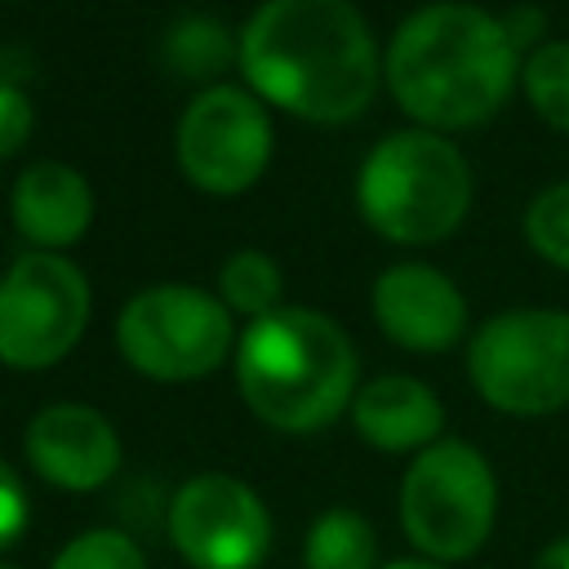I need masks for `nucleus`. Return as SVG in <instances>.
I'll return each mask as SVG.
<instances>
[{
  "label": "nucleus",
  "mask_w": 569,
  "mask_h": 569,
  "mask_svg": "<svg viewBox=\"0 0 569 569\" xmlns=\"http://www.w3.org/2000/svg\"><path fill=\"white\" fill-rule=\"evenodd\" d=\"M27 458H31L40 480H49L67 493H89V489H102L116 476L120 436L98 409L62 400V405H44L31 418Z\"/></svg>",
  "instance_id": "11"
},
{
  "label": "nucleus",
  "mask_w": 569,
  "mask_h": 569,
  "mask_svg": "<svg viewBox=\"0 0 569 569\" xmlns=\"http://www.w3.org/2000/svg\"><path fill=\"white\" fill-rule=\"evenodd\" d=\"M493 471L467 440H436L413 453L400 485V525L427 560L453 565L476 556L493 529Z\"/></svg>",
  "instance_id": "5"
},
{
  "label": "nucleus",
  "mask_w": 569,
  "mask_h": 569,
  "mask_svg": "<svg viewBox=\"0 0 569 569\" xmlns=\"http://www.w3.org/2000/svg\"><path fill=\"white\" fill-rule=\"evenodd\" d=\"M360 213L396 244H436L453 236L471 209V169L436 129H400L382 138L356 178Z\"/></svg>",
  "instance_id": "4"
},
{
  "label": "nucleus",
  "mask_w": 569,
  "mask_h": 569,
  "mask_svg": "<svg viewBox=\"0 0 569 569\" xmlns=\"http://www.w3.org/2000/svg\"><path fill=\"white\" fill-rule=\"evenodd\" d=\"M244 405L276 431H320L356 400V347L311 307H276L236 342Z\"/></svg>",
  "instance_id": "3"
},
{
  "label": "nucleus",
  "mask_w": 569,
  "mask_h": 569,
  "mask_svg": "<svg viewBox=\"0 0 569 569\" xmlns=\"http://www.w3.org/2000/svg\"><path fill=\"white\" fill-rule=\"evenodd\" d=\"M231 338L227 302L191 284H151L116 320L120 356L156 382L209 378L231 356Z\"/></svg>",
  "instance_id": "7"
},
{
  "label": "nucleus",
  "mask_w": 569,
  "mask_h": 569,
  "mask_svg": "<svg viewBox=\"0 0 569 569\" xmlns=\"http://www.w3.org/2000/svg\"><path fill=\"white\" fill-rule=\"evenodd\" d=\"M516 44L502 18L440 0L409 13L382 58L387 89L396 102L436 133L485 124L511 93L516 80Z\"/></svg>",
  "instance_id": "2"
},
{
  "label": "nucleus",
  "mask_w": 569,
  "mask_h": 569,
  "mask_svg": "<svg viewBox=\"0 0 569 569\" xmlns=\"http://www.w3.org/2000/svg\"><path fill=\"white\" fill-rule=\"evenodd\" d=\"M0 569H18V565H9V560H0Z\"/></svg>",
  "instance_id": "26"
},
{
  "label": "nucleus",
  "mask_w": 569,
  "mask_h": 569,
  "mask_svg": "<svg viewBox=\"0 0 569 569\" xmlns=\"http://www.w3.org/2000/svg\"><path fill=\"white\" fill-rule=\"evenodd\" d=\"M31 120H36L31 98L18 84L0 80V160H9L31 138Z\"/></svg>",
  "instance_id": "21"
},
{
  "label": "nucleus",
  "mask_w": 569,
  "mask_h": 569,
  "mask_svg": "<svg viewBox=\"0 0 569 569\" xmlns=\"http://www.w3.org/2000/svg\"><path fill=\"white\" fill-rule=\"evenodd\" d=\"M169 62L182 76H213L231 62V44L227 31L209 18H187L169 31Z\"/></svg>",
  "instance_id": "18"
},
{
  "label": "nucleus",
  "mask_w": 569,
  "mask_h": 569,
  "mask_svg": "<svg viewBox=\"0 0 569 569\" xmlns=\"http://www.w3.org/2000/svg\"><path fill=\"white\" fill-rule=\"evenodd\" d=\"M89 280L62 258L31 249L0 276V360L13 369L58 365L89 325Z\"/></svg>",
  "instance_id": "8"
},
{
  "label": "nucleus",
  "mask_w": 569,
  "mask_h": 569,
  "mask_svg": "<svg viewBox=\"0 0 569 569\" xmlns=\"http://www.w3.org/2000/svg\"><path fill=\"white\" fill-rule=\"evenodd\" d=\"M22 529H27V493L13 476V467L0 458V551L13 538H22Z\"/></svg>",
  "instance_id": "22"
},
{
  "label": "nucleus",
  "mask_w": 569,
  "mask_h": 569,
  "mask_svg": "<svg viewBox=\"0 0 569 569\" xmlns=\"http://www.w3.org/2000/svg\"><path fill=\"white\" fill-rule=\"evenodd\" d=\"M49 569H147L138 542L120 529H89L71 538Z\"/></svg>",
  "instance_id": "20"
},
{
  "label": "nucleus",
  "mask_w": 569,
  "mask_h": 569,
  "mask_svg": "<svg viewBox=\"0 0 569 569\" xmlns=\"http://www.w3.org/2000/svg\"><path fill=\"white\" fill-rule=\"evenodd\" d=\"M525 236L529 244L569 271V182H556V187H542L533 200H529V213H525Z\"/></svg>",
  "instance_id": "19"
},
{
  "label": "nucleus",
  "mask_w": 569,
  "mask_h": 569,
  "mask_svg": "<svg viewBox=\"0 0 569 569\" xmlns=\"http://www.w3.org/2000/svg\"><path fill=\"white\" fill-rule=\"evenodd\" d=\"M249 89L311 124L369 111L382 58L351 0H262L236 44Z\"/></svg>",
  "instance_id": "1"
},
{
  "label": "nucleus",
  "mask_w": 569,
  "mask_h": 569,
  "mask_svg": "<svg viewBox=\"0 0 569 569\" xmlns=\"http://www.w3.org/2000/svg\"><path fill=\"white\" fill-rule=\"evenodd\" d=\"M271 160V120L249 89L209 84L178 120V164L209 196L249 191Z\"/></svg>",
  "instance_id": "9"
},
{
  "label": "nucleus",
  "mask_w": 569,
  "mask_h": 569,
  "mask_svg": "<svg viewBox=\"0 0 569 569\" xmlns=\"http://www.w3.org/2000/svg\"><path fill=\"white\" fill-rule=\"evenodd\" d=\"M382 569H449L440 560H396V565H382Z\"/></svg>",
  "instance_id": "25"
},
{
  "label": "nucleus",
  "mask_w": 569,
  "mask_h": 569,
  "mask_svg": "<svg viewBox=\"0 0 569 569\" xmlns=\"http://www.w3.org/2000/svg\"><path fill=\"white\" fill-rule=\"evenodd\" d=\"M13 222L44 253L76 244L93 222V187L67 160H36L13 182Z\"/></svg>",
  "instance_id": "13"
},
{
  "label": "nucleus",
  "mask_w": 569,
  "mask_h": 569,
  "mask_svg": "<svg viewBox=\"0 0 569 569\" xmlns=\"http://www.w3.org/2000/svg\"><path fill=\"white\" fill-rule=\"evenodd\" d=\"M502 27H507V36H511V44L525 53L529 44H533V36L542 31V18H538V9L533 4H520V9H511L507 18H502Z\"/></svg>",
  "instance_id": "23"
},
{
  "label": "nucleus",
  "mask_w": 569,
  "mask_h": 569,
  "mask_svg": "<svg viewBox=\"0 0 569 569\" xmlns=\"http://www.w3.org/2000/svg\"><path fill=\"white\" fill-rule=\"evenodd\" d=\"M351 422L382 453H422L440 440L445 409L427 382L409 373H382L356 391Z\"/></svg>",
  "instance_id": "14"
},
{
  "label": "nucleus",
  "mask_w": 569,
  "mask_h": 569,
  "mask_svg": "<svg viewBox=\"0 0 569 569\" xmlns=\"http://www.w3.org/2000/svg\"><path fill=\"white\" fill-rule=\"evenodd\" d=\"M169 538L196 569H253L267 556L271 520L244 480L204 471L173 493Z\"/></svg>",
  "instance_id": "10"
},
{
  "label": "nucleus",
  "mask_w": 569,
  "mask_h": 569,
  "mask_svg": "<svg viewBox=\"0 0 569 569\" xmlns=\"http://www.w3.org/2000/svg\"><path fill=\"white\" fill-rule=\"evenodd\" d=\"M373 320L396 347L449 351L467 333V302L445 271L400 262L373 280Z\"/></svg>",
  "instance_id": "12"
},
{
  "label": "nucleus",
  "mask_w": 569,
  "mask_h": 569,
  "mask_svg": "<svg viewBox=\"0 0 569 569\" xmlns=\"http://www.w3.org/2000/svg\"><path fill=\"white\" fill-rule=\"evenodd\" d=\"M373 556L378 533L351 507L325 511L307 533V569H373Z\"/></svg>",
  "instance_id": "15"
},
{
  "label": "nucleus",
  "mask_w": 569,
  "mask_h": 569,
  "mask_svg": "<svg viewBox=\"0 0 569 569\" xmlns=\"http://www.w3.org/2000/svg\"><path fill=\"white\" fill-rule=\"evenodd\" d=\"M520 84L529 107L560 133H569V40H547L529 49L520 67Z\"/></svg>",
  "instance_id": "17"
},
{
  "label": "nucleus",
  "mask_w": 569,
  "mask_h": 569,
  "mask_svg": "<svg viewBox=\"0 0 569 569\" xmlns=\"http://www.w3.org/2000/svg\"><path fill=\"white\" fill-rule=\"evenodd\" d=\"M476 391L516 418L556 413L569 405V316L502 311L485 320L467 347Z\"/></svg>",
  "instance_id": "6"
},
{
  "label": "nucleus",
  "mask_w": 569,
  "mask_h": 569,
  "mask_svg": "<svg viewBox=\"0 0 569 569\" xmlns=\"http://www.w3.org/2000/svg\"><path fill=\"white\" fill-rule=\"evenodd\" d=\"M533 569H569V538H560V542H551L538 560H533Z\"/></svg>",
  "instance_id": "24"
},
{
  "label": "nucleus",
  "mask_w": 569,
  "mask_h": 569,
  "mask_svg": "<svg viewBox=\"0 0 569 569\" xmlns=\"http://www.w3.org/2000/svg\"><path fill=\"white\" fill-rule=\"evenodd\" d=\"M280 293H284V280H280V267L271 253L262 249H240L222 262L218 271V298L227 302L231 316H249V320H262L280 307Z\"/></svg>",
  "instance_id": "16"
}]
</instances>
